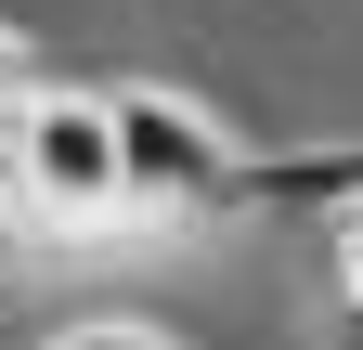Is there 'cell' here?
<instances>
[{
  "instance_id": "obj_3",
  "label": "cell",
  "mask_w": 363,
  "mask_h": 350,
  "mask_svg": "<svg viewBox=\"0 0 363 350\" xmlns=\"http://www.w3.org/2000/svg\"><path fill=\"white\" fill-rule=\"evenodd\" d=\"M26 259H39V234L13 221V195H0V298H13V286H26Z\"/></svg>"
},
{
  "instance_id": "obj_2",
  "label": "cell",
  "mask_w": 363,
  "mask_h": 350,
  "mask_svg": "<svg viewBox=\"0 0 363 350\" xmlns=\"http://www.w3.org/2000/svg\"><path fill=\"white\" fill-rule=\"evenodd\" d=\"M13 221L39 247L117 234V130H104V91L52 78V91L26 104V130H13Z\"/></svg>"
},
{
  "instance_id": "obj_1",
  "label": "cell",
  "mask_w": 363,
  "mask_h": 350,
  "mask_svg": "<svg viewBox=\"0 0 363 350\" xmlns=\"http://www.w3.org/2000/svg\"><path fill=\"white\" fill-rule=\"evenodd\" d=\"M104 130H117V221H143V234H208V221H234L247 143L220 130V104L169 91V78H117V91H104Z\"/></svg>"
},
{
  "instance_id": "obj_4",
  "label": "cell",
  "mask_w": 363,
  "mask_h": 350,
  "mask_svg": "<svg viewBox=\"0 0 363 350\" xmlns=\"http://www.w3.org/2000/svg\"><path fill=\"white\" fill-rule=\"evenodd\" d=\"M52 350H169V337H143V324H78V337H52Z\"/></svg>"
}]
</instances>
